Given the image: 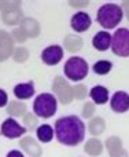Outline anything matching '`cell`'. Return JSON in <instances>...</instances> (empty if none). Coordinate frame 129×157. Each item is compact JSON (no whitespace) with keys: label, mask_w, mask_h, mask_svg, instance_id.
I'll list each match as a JSON object with an SVG mask.
<instances>
[{"label":"cell","mask_w":129,"mask_h":157,"mask_svg":"<svg viewBox=\"0 0 129 157\" xmlns=\"http://www.w3.org/2000/svg\"><path fill=\"white\" fill-rule=\"evenodd\" d=\"M85 135V125L77 116H63L55 121V136L64 146L81 144Z\"/></svg>","instance_id":"cell-1"},{"label":"cell","mask_w":129,"mask_h":157,"mask_svg":"<svg viewBox=\"0 0 129 157\" xmlns=\"http://www.w3.org/2000/svg\"><path fill=\"white\" fill-rule=\"evenodd\" d=\"M122 17H124V13L118 4L107 3L98 10L96 21L99 22L100 26L106 28V29H113L121 22Z\"/></svg>","instance_id":"cell-2"},{"label":"cell","mask_w":129,"mask_h":157,"mask_svg":"<svg viewBox=\"0 0 129 157\" xmlns=\"http://www.w3.org/2000/svg\"><path fill=\"white\" fill-rule=\"evenodd\" d=\"M58 109V101L50 92H41L37 95L33 102V112L37 117L41 119H50L55 114Z\"/></svg>","instance_id":"cell-3"},{"label":"cell","mask_w":129,"mask_h":157,"mask_svg":"<svg viewBox=\"0 0 129 157\" xmlns=\"http://www.w3.org/2000/svg\"><path fill=\"white\" fill-rule=\"evenodd\" d=\"M88 71H89L88 63L81 57L69 58L63 68L64 76L69 78V80H73V81H80V80H83L84 77H87Z\"/></svg>","instance_id":"cell-4"},{"label":"cell","mask_w":129,"mask_h":157,"mask_svg":"<svg viewBox=\"0 0 129 157\" xmlns=\"http://www.w3.org/2000/svg\"><path fill=\"white\" fill-rule=\"evenodd\" d=\"M52 91H54L57 99L63 105H69L74 98V88L70 86L67 80L62 76H57L52 83Z\"/></svg>","instance_id":"cell-5"},{"label":"cell","mask_w":129,"mask_h":157,"mask_svg":"<svg viewBox=\"0 0 129 157\" xmlns=\"http://www.w3.org/2000/svg\"><path fill=\"white\" fill-rule=\"evenodd\" d=\"M111 50L118 57H129V30L118 29L111 36Z\"/></svg>","instance_id":"cell-6"},{"label":"cell","mask_w":129,"mask_h":157,"mask_svg":"<svg viewBox=\"0 0 129 157\" xmlns=\"http://www.w3.org/2000/svg\"><path fill=\"white\" fill-rule=\"evenodd\" d=\"M0 134L8 139H15V138L25 135L26 134V128L19 124L15 119L8 117V119H6L3 121L2 127H0Z\"/></svg>","instance_id":"cell-7"},{"label":"cell","mask_w":129,"mask_h":157,"mask_svg":"<svg viewBox=\"0 0 129 157\" xmlns=\"http://www.w3.org/2000/svg\"><path fill=\"white\" fill-rule=\"evenodd\" d=\"M14 40L11 35L6 30L0 29V62H4L6 59L13 55L14 52Z\"/></svg>","instance_id":"cell-8"},{"label":"cell","mask_w":129,"mask_h":157,"mask_svg":"<svg viewBox=\"0 0 129 157\" xmlns=\"http://www.w3.org/2000/svg\"><path fill=\"white\" fill-rule=\"evenodd\" d=\"M63 58V50L59 46H50L43 50L41 52V61L46 65H58Z\"/></svg>","instance_id":"cell-9"},{"label":"cell","mask_w":129,"mask_h":157,"mask_svg":"<svg viewBox=\"0 0 129 157\" xmlns=\"http://www.w3.org/2000/svg\"><path fill=\"white\" fill-rule=\"evenodd\" d=\"M91 25H92L91 17L87 13H84V11L76 13L72 17V21H70V26L76 32H85V30H88L91 28Z\"/></svg>","instance_id":"cell-10"},{"label":"cell","mask_w":129,"mask_h":157,"mask_svg":"<svg viewBox=\"0 0 129 157\" xmlns=\"http://www.w3.org/2000/svg\"><path fill=\"white\" fill-rule=\"evenodd\" d=\"M19 146L21 149L30 157H41L43 155V149L39 145V142L36 141L32 136H24V138L19 141Z\"/></svg>","instance_id":"cell-11"},{"label":"cell","mask_w":129,"mask_h":157,"mask_svg":"<svg viewBox=\"0 0 129 157\" xmlns=\"http://www.w3.org/2000/svg\"><path fill=\"white\" fill-rule=\"evenodd\" d=\"M110 106L116 113H125L129 109V94L125 91H117L111 97Z\"/></svg>","instance_id":"cell-12"},{"label":"cell","mask_w":129,"mask_h":157,"mask_svg":"<svg viewBox=\"0 0 129 157\" xmlns=\"http://www.w3.org/2000/svg\"><path fill=\"white\" fill-rule=\"evenodd\" d=\"M21 28L22 30H24L25 33H26L28 39H36L39 35H40V24H39L37 19L35 18H30V17H28V18H24L21 22Z\"/></svg>","instance_id":"cell-13"},{"label":"cell","mask_w":129,"mask_h":157,"mask_svg":"<svg viewBox=\"0 0 129 157\" xmlns=\"http://www.w3.org/2000/svg\"><path fill=\"white\" fill-rule=\"evenodd\" d=\"M92 44L98 51H106L109 47H111V35L109 32H98L92 39Z\"/></svg>","instance_id":"cell-14"},{"label":"cell","mask_w":129,"mask_h":157,"mask_svg":"<svg viewBox=\"0 0 129 157\" xmlns=\"http://www.w3.org/2000/svg\"><path fill=\"white\" fill-rule=\"evenodd\" d=\"M33 94H35V84H33V81L17 84L14 87V95L18 99H29V98H32Z\"/></svg>","instance_id":"cell-15"},{"label":"cell","mask_w":129,"mask_h":157,"mask_svg":"<svg viewBox=\"0 0 129 157\" xmlns=\"http://www.w3.org/2000/svg\"><path fill=\"white\" fill-rule=\"evenodd\" d=\"M89 95H91L92 101L95 103H98V105H103V103H106L109 101V90L103 86H95L91 90Z\"/></svg>","instance_id":"cell-16"},{"label":"cell","mask_w":129,"mask_h":157,"mask_svg":"<svg viewBox=\"0 0 129 157\" xmlns=\"http://www.w3.org/2000/svg\"><path fill=\"white\" fill-rule=\"evenodd\" d=\"M63 46L69 52H77L83 48V39L77 35H67L63 39Z\"/></svg>","instance_id":"cell-17"},{"label":"cell","mask_w":129,"mask_h":157,"mask_svg":"<svg viewBox=\"0 0 129 157\" xmlns=\"http://www.w3.org/2000/svg\"><path fill=\"white\" fill-rule=\"evenodd\" d=\"M84 150H85L87 155L92 156V157H96V156H100L103 152V144L102 141L96 138H92L89 141H87L85 146H84Z\"/></svg>","instance_id":"cell-18"},{"label":"cell","mask_w":129,"mask_h":157,"mask_svg":"<svg viewBox=\"0 0 129 157\" xmlns=\"http://www.w3.org/2000/svg\"><path fill=\"white\" fill-rule=\"evenodd\" d=\"M7 113L10 117H21L26 113V105L19 101H10L7 105Z\"/></svg>","instance_id":"cell-19"},{"label":"cell","mask_w":129,"mask_h":157,"mask_svg":"<svg viewBox=\"0 0 129 157\" xmlns=\"http://www.w3.org/2000/svg\"><path fill=\"white\" fill-rule=\"evenodd\" d=\"M36 135H37L39 141L43 142V144L51 142L52 138H54V128L50 124H43V125H40V127H37Z\"/></svg>","instance_id":"cell-20"},{"label":"cell","mask_w":129,"mask_h":157,"mask_svg":"<svg viewBox=\"0 0 129 157\" xmlns=\"http://www.w3.org/2000/svg\"><path fill=\"white\" fill-rule=\"evenodd\" d=\"M22 11L21 10H17L13 11V13H4L2 14V21L4 22L6 25L8 26H13V25H18L22 22Z\"/></svg>","instance_id":"cell-21"},{"label":"cell","mask_w":129,"mask_h":157,"mask_svg":"<svg viewBox=\"0 0 129 157\" xmlns=\"http://www.w3.org/2000/svg\"><path fill=\"white\" fill-rule=\"evenodd\" d=\"M105 128H106V123H105V120H103L102 117H94V119L89 121V124H88L89 132H91L94 136L100 135V134L105 131Z\"/></svg>","instance_id":"cell-22"},{"label":"cell","mask_w":129,"mask_h":157,"mask_svg":"<svg viewBox=\"0 0 129 157\" xmlns=\"http://www.w3.org/2000/svg\"><path fill=\"white\" fill-rule=\"evenodd\" d=\"M106 147H107V152L110 153V156L113 157L122 150V141L118 136H110L106 141Z\"/></svg>","instance_id":"cell-23"},{"label":"cell","mask_w":129,"mask_h":157,"mask_svg":"<svg viewBox=\"0 0 129 157\" xmlns=\"http://www.w3.org/2000/svg\"><path fill=\"white\" fill-rule=\"evenodd\" d=\"M21 10V2L19 0H0V11L4 13H13V11Z\"/></svg>","instance_id":"cell-24"},{"label":"cell","mask_w":129,"mask_h":157,"mask_svg":"<svg viewBox=\"0 0 129 157\" xmlns=\"http://www.w3.org/2000/svg\"><path fill=\"white\" fill-rule=\"evenodd\" d=\"M111 68H113V63L110 62V61H98L94 65V72L96 75H100V76H105V75L110 73Z\"/></svg>","instance_id":"cell-25"},{"label":"cell","mask_w":129,"mask_h":157,"mask_svg":"<svg viewBox=\"0 0 129 157\" xmlns=\"http://www.w3.org/2000/svg\"><path fill=\"white\" fill-rule=\"evenodd\" d=\"M13 58L15 62L24 63V62H26L28 58H29V51H28L25 47H17L13 52Z\"/></svg>","instance_id":"cell-26"},{"label":"cell","mask_w":129,"mask_h":157,"mask_svg":"<svg viewBox=\"0 0 129 157\" xmlns=\"http://www.w3.org/2000/svg\"><path fill=\"white\" fill-rule=\"evenodd\" d=\"M24 124H26L28 128H30V130H33V128L37 127L39 124V120H37V116H36L35 113H25L24 116Z\"/></svg>","instance_id":"cell-27"},{"label":"cell","mask_w":129,"mask_h":157,"mask_svg":"<svg viewBox=\"0 0 129 157\" xmlns=\"http://www.w3.org/2000/svg\"><path fill=\"white\" fill-rule=\"evenodd\" d=\"M11 37H13L14 43H15V41L17 43H25V41L28 40L26 33H25L21 28H15V29L11 32Z\"/></svg>","instance_id":"cell-28"},{"label":"cell","mask_w":129,"mask_h":157,"mask_svg":"<svg viewBox=\"0 0 129 157\" xmlns=\"http://www.w3.org/2000/svg\"><path fill=\"white\" fill-rule=\"evenodd\" d=\"M73 88H74V98L76 99H84V98L87 97V94H88L87 86H84V84H77V86L73 87Z\"/></svg>","instance_id":"cell-29"},{"label":"cell","mask_w":129,"mask_h":157,"mask_svg":"<svg viewBox=\"0 0 129 157\" xmlns=\"http://www.w3.org/2000/svg\"><path fill=\"white\" fill-rule=\"evenodd\" d=\"M94 113H95V105L91 102H87L83 108V117L89 119V117L94 116Z\"/></svg>","instance_id":"cell-30"},{"label":"cell","mask_w":129,"mask_h":157,"mask_svg":"<svg viewBox=\"0 0 129 157\" xmlns=\"http://www.w3.org/2000/svg\"><path fill=\"white\" fill-rule=\"evenodd\" d=\"M72 7H76V8H80V7H87V6L89 4L88 0H77V2H74V0H70V2H67Z\"/></svg>","instance_id":"cell-31"},{"label":"cell","mask_w":129,"mask_h":157,"mask_svg":"<svg viewBox=\"0 0 129 157\" xmlns=\"http://www.w3.org/2000/svg\"><path fill=\"white\" fill-rule=\"evenodd\" d=\"M8 102V98H7V94H6L4 90L0 88V108H4Z\"/></svg>","instance_id":"cell-32"},{"label":"cell","mask_w":129,"mask_h":157,"mask_svg":"<svg viewBox=\"0 0 129 157\" xmlns=\"http://www.w3.org/2000/svg\"><path fill=\"white\" fill-rule=\"evenodd\" d=\"M122 13H125V15H127V18L129 19V2H122Z\"/></svg>","instance_id":"cell-33"},{"label":"cell","mask_w":129,"mask_h":157,"mask_svg":"<svg viewBox=\"0 0 129 157\" xmlns=\"http://www.w3.org/2000/svg\"><path fill=\"white\" fill-rule=\"evenodd\" d=\"M6 157H25L24 155H22L19 150H11V152L7 153V156Z\"/></svg>","instance_id":"cell-34"},{"label":"cell","mask_w":129,"mask_h":157,"mask_svg":"<svg viewBox=\"0 0 129 157\" xmlns=\"http://www.w3.org/2000/svg\"><path fill=\"white\" fill-rule=\"evenodd\" d=\"M113 157H128V152H127V150L122 149L121 152L118 153V155H116V156H113Z\"/></svg>","instance_id":"cell-35"}]
</instances>
